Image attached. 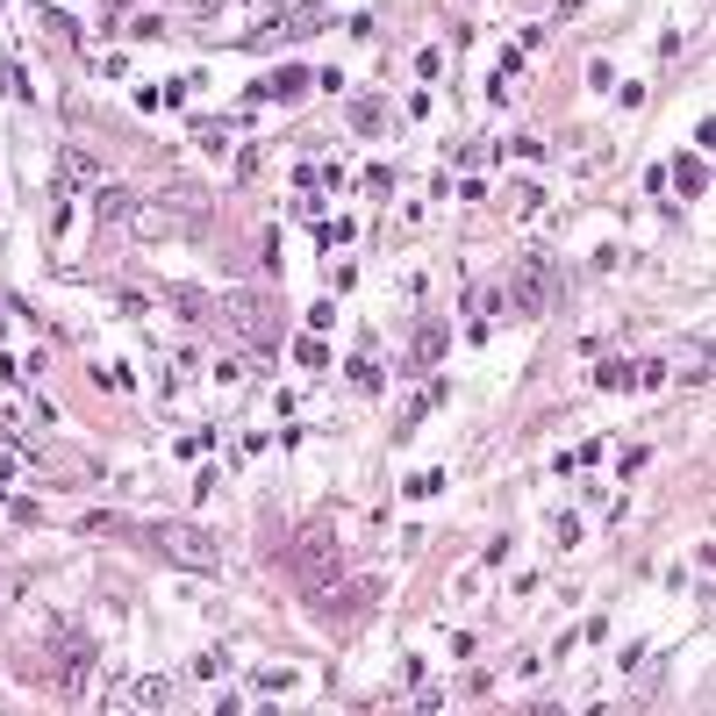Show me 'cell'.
<instances>
[{"label":"cell","mask_w":716,"mask_h":716,"mask_svg":"<svg viewBox=\"0 0 716 716\" xmlns=\"http://www.w3.org/2000/svg\"><path fill=\"white\" fill-rule=\"evenodd\" d=\"M215 8H230V0H201V15H215Z\"/></svg>","instance_id":"14"},{"label":"cell","mask_w":716,"mask_h":716,"mask_svg":"<svg viewBox=\"0 0 716 716\" xmlns=\"http://www.w3.org/2000/svg\"><path fill=\"white\" fill-rule=\"evenodd\" d=\"M509 301L523 308V316H545V308L559 301V266H552V258H516V273H509Z\"/></svg>","instance_id":"5"},{"label":"cell","mask_w":716,"mask_h":716,"mask_svg":"<svg viewBox=\"0 0 716 716\" xmlns=\"http://www.w3.org/2000/svg\"><path fill=\"white\" fill-rule=\"evenodd\" d=\"M58 180H65V187H101V158L94 151H58Z\"/></svg>","instance_id":"8"},{"label":"cell","mask_w":716,"mask_h":716,"mask_svg":"<svg viewBox=\"0 0 716 716\" xmlns=\"http://www.w3.org/2000/svg\"><path fill=\"white\" fill-rule=\"evenodd\" d=\"M280 566H287L301 588H316L323 573H337V523H323V516H316V523H301V530L287 538V552H280Z\"/></svg>","instance_id":"3"},{"label":"cell","mask_w":716,"mask_h":716,"mask_svg":"<svg viewBox=\"0 0 716 716\" xmlns=\"http://www.w3.org/2000/svg\"><path fill=\"white\" fill-rule=\"evenodd\" d=\"M144 538H151L172 566H194V573H215L222 566V538H208L201 523H151Z\"/></svg>","instance_id":"4"},{"label":"cell","mask_w":716,"mask_h":716,"mask_svg":"<svg viewBox=\"0 0 716 716\" xmlns=\"http://www.w3.org/2000/svg\"><path fill=\"white\" fill-rule=\"evenodd\" d=\"M437 358H444V323H423V330H416L409 366H437Z\"/></svg>","instance_id":"9"},{"label":"cell","mask_w":716,"mask_h":716,"mask_svg":"<svg viewBox=\"0 0 716 716\" xmlns=\"http://www.w3.org/2000/svg\"><path fill=\"white\" fill-rule=\"evenodd\" d=\"M674 180H681V194H702V187H709V172H702V158H681V165H674Z\"/></svg>","instance_id":"11"},{"label":"cell","mask_w":716,"mask_h":716,"mask_svg":"<svg viewBox=\"0 0 716 716\" xmlns=\"http://www.w3.org/2000/svg\"><path fill=\"white\" fill-rule=\"evenodd\" d=\"M129 702H137V709H165V702H172V681H137V688H129Z\"/></svg>","instance_id":"10"},{"label":"cell","mask_w":716,"mask_h":716,"mask_svg":"<svg viewBox=\"0 0 716 716\" xmlns=\"http://www.w3.org/2000/svg\"><path fill=\"white\" fill-rule=\"evenodd\" d=\"M294 351H301V366H330V344H323V337H301Z\"/></svg>","instance_id":"12"},{"label":"cell","mask_w":716,"mask_h":716,"mask_svg":"<svg viewBox=\"0 0 716 716\" xmlns=\"http://www.w3.org/2000/svg\"><path fill=\"white\" fill-rule=\"evenodd\" d=\"M330 22H337L330 8H287V15H280L266 36H316V29H330Z\"/></svg>","instance_id":"7"},{"label":"cell","mask_w":716,"mask_h":716,"mask_svg":"<svg viewBox=\"0 0 716 716\" xmlns=\"http://www.w3.org/2000/svg\"><path fill=\"white\" fill-rule=\"evenodd\" d=\"M301 86H308V72H301V65H287L273 86H266V94H301Z\"/></svg>","instance_id":"13"},{"label":"cell","mask_w":716,"mask_h":716,"mask_svg":"<svg viewBox=\"0 0 716 716\" xmlns=\"http://www.w3.org/2000/svg\"><path fill=\"white\" fill-rule=\"evenodd\" d=\"M208 215V201L201 194H165V201H137L129 208V237H144V244H165V237H194V222Z\"/></svg>","instance_id":"2"},{"label":"cell","mask_w":716,"mask_h":716,"mask_svg":"<svg viewBox=\"0 0 716 716\" xmlns=\"http://www.w3.org/2000/svg\"><path fill=\"white\" fill-rule=\"evenodd\" d=\"M86 681H94V638L58 631V695H86Z\"/></svg>","instance_id":"6"},{"label":"cell","mask_w":716,"mask_h":716,"mask_svg":"<svg viewBox=\"0 0 716 716\" xmlns=\"http://www.w3.org/2000/svg\"><path fill=\"white\" fill-rule=\"evenodd\" d=\"M215 323L230 330V344L251 351V366H266L280 344V301L273 294H251V287H230V294H215Z\"/></svg>","instance_id":"1"}]
</instances>
